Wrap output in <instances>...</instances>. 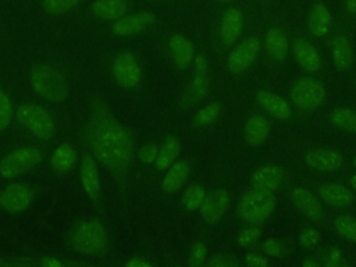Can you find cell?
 <instances>
[{
    "label": "cell",
    "mask_w": 356,
    "mask_h": 267,
    "mask_svg": "<svg viewBox=\"0 0 356 267\" xmlns=\"http://www.w3.org/2000/svg\"><path fill=\"white\" fill-rule=\"evenodd\" d=\"M317 196L323 203L335 209H345L355 200V192L350 186L335 181H325L320 184L317 188Z\"/></svg>",
    "instance_id": "cell-13"
},
{
    "label": "cell",
    "mask_w": 356,
    "mask_h": 267,
    "mask_svg": "<svg viewBox=\"0 0 356 267\" xmlns=\"http://www.w3.org/2000/svg\"><path fill=\"white\" fill-rule=\"evenodd\" d=\"M29 82L35 93L50 103H63L70 95V85L65 75L50 64L36 65L31 71Z\"/></svg>",
    "instance_id": "cell-2"
},
{
    "label": "cell",
    "mask_w": 356,
    "mask_h": 267,
    "mask_svg": "<svg viewBox=\"0 0 356 267\" xmlns=\"http://www.w3.org/2000/svg\"><path fill=\"white\" fill-rule=\"evenodd\" d=\"M222 113V106L220 102H210L204 106H202L195 117H193V124L196 127H207L211 125L216 120H218V117Z\"/></svg>",
    "instance_id": "cell-33"
},
{
    "label": "cell",
    "mask_w": 356,
    "mask_h": 267,
    "mask_svg": "<svg viewBox=\"0 0 356 267\" xmlns=\"http://www.w3.org/2000/svg\"><path fill=\"white\" fill-rule=\"evenodd\" d=\"M17 121L39 140H49L56 131L53 115L42 106L33 103L21 104L15 111Z\"/></svg>",
    "instance_id": "cell-5"
},
{
    "label": "cell",
    "mask_w": 356,
    "mask_h": 267,
    "mask_svg": "<svg viewBox=\"0 0 356 267\" xmlns=\"http://www.w3.org/2000/svg\"><path fill=\"white\" fill-rule=\"evenodd\" d=\"M243 13L236 7L227 8L220 19V38L225 46L234 44L243 32Z\"/></svg>",
    "instance_id": "cell-18"
},
{
    "label": "cell",
    "mask_w": 356,
    "mask_h": 267,
    "mask_svg": "<svg viewBox=\"0 0 356 267\" xmlns=\"http://www.w3.org/2000/svg\"><path fill=\"white\" fill-rule=\"evenodd\" d=\"M261 232L260 224H248L238 232L236 242L241 248H252L260 241Z\"/></svg>",
    "instance_id": "cell-35"
},
{
    "label": "cell",
    "mask_w": 356,
    "mask_h": 267,
    "mask_svg": "<svg viewBox=\"0 0 356 267\" xmlns=\"http://www.w3.org/2000/svg\"><path fill=\"white\" fill-rule=\"evenodd\" d=\"M76 163V152L72 145L60 143L50 154V165L56 172H68Z\"/></svg>",
    "instance_id": "cell-28"
},
{
    "label": "cell",
    "mask_w": 356,
    "mask_h": 267,
    "mask_svg": "<svg viewBox=\"0 0 356 267\" xmlns=\"http://www.w3.org/2000/svg\"><path fill=\"white\" fill-rule=\"evenodd\" d=\"M206 195H207V191L202 184H192L184 189L181 195V204L188 211L199 210Z\"/></svg>",
    "instance_id": "cell-32"
},
{
    "label": "cell",
    "mask_w": 356,
    "mask_h": 267,
    "mask_svg": "<svg viewBox=\"0 0 356 267\" xmlns=\"http://www.w3.org/2000/svg\"><path fill=\"white\" fill-rule=\"evenodd\" d=\"M229 203H231L229 193L222 188H217V189H213L211 192H207L197 211L207 224H216L225 216V213L228 211Z\"/></svg>",
    "instance_id": "cell-11"
},
{
    "label": "cell",
    "mask_w": 356,
    "mask_h": 267,
    "mask_svg": "<svg viewBox=\"0 0 356 267\" xmlns=\"http://www.w3.org/2000/svg\"><path fill=\"white\" fill-rule=\"evenodd\" d=\"M291 200L293 206L309 220L320 221L323 218V204L320 197L306 186L298 185L291 189Z\"/></svg>",
    "instance_id": "cell-15"
},
{
    "label": "cell",
    "mask_w": 356,
    "mask_h": 267,
    "mask_svg": "<svg viewBox=\"0 0 356 267\" xmlns=\"http://www.w3.org/2000/svg\"><path fill=\"white\" fill-rule=\"evenodd\" d=\"M264 47L268 56L275 61H284L291 50L285 32L278 26H271L264 36Z\"/></svg>",
    "instance_id": "cell-24"
},
{
    "label": "cell",
    "mask_w": 356,
    "mask_h": 267,
    "mask_svg": "<svg viewBox=\"0 0 356 267\" xmlns=\"http://www.w3.org/2000/svg\"><path fill=\"white\" fill-rule=\"evenodd\" d=\"M191 174V165L186 160L178 159L168 168L164 170V175L161 178V189L165 193H175L182 189L186 179Z\"/></svg>",
    "instance_id": "cell-22"
},
{
    "label": "cell",
    "mask_w": 356,
    "mask_h": 267,
    "mask_svg": "<svg viewBox=\"0 0 356 267\" xmlns=\"http://www.w3.org/2000/svg\"><path fill=\"white\" fill-rule=\"evenodd\" d=\"M302 266H303V267H317L318 263H317V260H314V259L306 257V259L302 261Z\"/></svg>",
    "instance_id": "cell-48"
},
{
    "label": "cell",
    "mask_w": 356,
    "mask_h": 267,
    "mask_svg": "<svg viewBox=\"0 0 356 267\" xmlns=\"http://www.w3.org/2000/svg\"><path fill=\"white\" fill-rule=\"evenodd\" d=\"M42 160L43 152L39 147L26 146L15 149L0 160V177L6 179L19 177L38 167Z\"/></svg>",
    "instance_id": "cell-7"
},
{
    "label": "cell",
    "mask_w": 356,
    "mask_h": 267,
    "mask_svg": "<svg viewBox=\"0 0 356 267\" xmlns=\"http://www.w3.org/2000/svg\"><path fill=\"white\" fill-rule=\"evenodd\" d=\"M149 1H156V0H149Z\"/></svg>",
    "instance_id": "cell-54"
},
{
    "label": "cell",
    "mask_w": 356,
    "mask_h": 267,
    "mask_svg": "<svg viewBox=\"0 0 356 267\" xmlns=\"http://www.w3.org/2000/svg\"><path fill=\"white\" fill-rule=\"evenodd\" d=\"M82 0H42V7L46 13L60 15L75 8Z\"/></svg>",
    "instance_id": "cell-36"
},
{
    "label": "cell",
    "mask_w": 356,
    "mask_h": 267,
    "mask_svg": "<svg viewBox=\"0 0 356 267\" xmlns=\"http://www.w3.org/2000/svg\"><path fill=\"white\" fill-rule=\"evenodd\" d=\"M111 70L115 82L125 89H132L140 82L142 68L136 56L131 51L118 53L113 61Z\"/></svg>",
    "instance_id": "cell-8"
},
{
    "label": "cell",
    "mask_w": 356,
    "mask_h": 267,
    "mask_svg": "<svg viewBox=\"0 0 356 267\" xmlns=\"http://www.w3.org/2000/svg\"><path fill=\"white\" fill-rule=\"evenodd\" d=\"M292 54L296 60V63L309 74H314L318 72L323 67V57L320 54V51L317 50V47L303 39V38H298L293 40L292 43Z\"/></svg>",
    "instance_id": "cell-16"
},
{
    "label": "cell",
    "mask_w": 356,
    "mask_h": 267,
    "mask_svg": "<svg viewBox=\"0 0 356 267\" xmlns=\"http://www.w3.org/2000/svg\"><path fill=\"white\" fill-rule=\"evenodd\" d=\"M275 204L277 199L274 192L252 188L239 199L236 214L248 224H261L273 214Z\"/></svg>",
    "instance_id": "cell-4"
},
{
    "label": "cell",
    "mask_w": 356,
    "mask_h": 267,
    "mask_svg": "<svg viewBox=\"0 0 356 267\" xmlns=\"http://www.w3.org/2000/svg\"><path fill=\"white\" fill-rule=\"evenodd\" d=\"M70 246L81 254L102 256L108 248L106 228L96 218L81 221L70 234Z\"/></svg>",
    "instance_id": "cell-3"
},
{
    "label": "cell",
    "mask_w": 356,
    "mask_h": 267,
    "mask_svg": "<svg viewBox=\"0 0 356 267\" xmlns=\"http://www.w3.org/2000/svg\"><path fill=\"white\" fill-rule=\"evenodd\" d=\"M159 153V145L157 143H146L138 150V159L143 164H154Z\"/></svg>",
    "instance_id": "cell-42"
},
{
    "label": "cell",
    "mask_w": 356,
    "mask_h": 267,
    "mask_svg": "<svg viewBox=\"0 0 356 267\" xmlns=\"http://www.w3.org/2000/svg\"><path fill=\"white\" fill-rule=\"evenodd\" d=\"M345 8L349 14H356V0H345Z\"/></svg>",
    "instance_id": "cell-47"
},
{
    "label": "cell",
    "mask_w": 356,
    "mask_h": 267,
    "mask_svg": "<svg viewBox=\"0 0 356 267\" xmlns=\"http://www.w3.org/2000/svg\"><path fill=\"white\" fill-rule=\"evenodd\" d=\"M331 58L339 71H346L353 64V47L348 36L337 35L331 40Z\"/></svg>",
    "instance_id": "cell-26"
},
{
    "label": "cell",
    "mask_w": 356,
    "mask_h": 267,
    "mask_svg": "<svg viewBox=\"0 0 356 267\" xmlns=\"http://www.w3.org/2000/svg\"><path fill=\"white\" fill-rule=\"evenodd\" d=\"M335 232L349 242H356V217L350 214H338L334 218Z\"/></svg>",
    "instance_id": "cell-34"
},
{
    "label": "cell",
    "mask_w": 356,
    "mask_h": 267,
    "mask_svg": "<svg viewBox=\"0 0 356 267\" xmlns=\"http://www.w3.org/2000/svg\"><path fill=\"white\" fill-rule=\"evenodd\" d=\"M349 186H350V189L353 191V192H356V172L355 174H352L350 177H349Z\"/></svg>",
    "instance_id": "cell-50"
},
{
    "label": "cell",
    "mask_w": 356,
    "mask_h": 267,
    "mask_svg": "<svg viewBox=\"0 0 356 267\" xmlns=\"http://www.w3.org/2000/svg\"><path fill=\"white\" fill-rule=\"evenodd\" d=\"M271 131L270 120L263 114H252L248 117L245 127H243V135L245 140L250 146H260L266 142Z\"/></svg>",
    "instance_id": "cell-23"
},
{
    "label": "cell",
    "mask_w": 356,
    "mask_h": 267,
    "mask_svg": "<svg viewBox=\"0 0 356 267\" xmlns=\"http://www.w3.org/2000/svg\"><path fill=\"white\" fill-rule=\"evenodd\" d=\"M217 1H221V3H228V1H232V0H217Z\"/></svg>",
    "instance_id": "cell-52"
},
{
    "label": "cell",
    "mask_w": 356,
    "mask_h": 267,
    "mask_svg": "<svg viewBox=\"0 0 356 267\" xmlns=\"http://www.w3.org/2000/svg\"><path fill=\"white\" fill-rule=\"evenodd\" d=\"M95 17L104 21H117L128 11L127 0H95L90 7Z\"/></svg>",
    "instance_id": "cell-27"
},
{
    "label": "cell",
    "mask_w": 356,
    "mask_h": 267,
    "mask_svg": "<svg viewBox=\"0 0 356 267\" xmlns=\"http://www.w3.org/2000/svg\"><path fill=\"white\" fill-rule=\"evenodd\" d=\"M331 24H332V15L330 8L323 3L313 4L307 18L309 32L314 38H324L330 32Z\"/></svg>",
    "instance_id": "cell-25"
},
{
    "label": "cell",
    "mask_w": 356,
    "mask_h": 267,
    "mask_svg": "<svg viewBox=\"0 0 356 267\" xmlns=\"http://www.w3.org/2000/svg\"><path fill=\"white\" fill-rule=\"evenodd\" d=\"M243 261L249 267H267L270 266V259L264 253L248 252L243 257Z\"/></svg>",
    "instance_id": "cell-44"
},
{
    "label": "cell",
    "mask_w": 356,
    "mask_h": 267,
    "mask_svg": "<svg viewBox=\"0 0 356 267\" xmlns=\"http://www.w3.org/2000/svg\"><path fill=\"white\" fill-rule=\"evenodd\" d=\"M168 50L171 58L178 70H186L192 65L195 57V47L189 38L181 33H175L168 39Z\"/></svg>",
    "instance_id": "cell-21"
},
{
    "label": "cell",
    "mask_w": 356,
    "mask_h": 267,
    "mask_svg": "<svg viewBox=\"0 0 356 267\" xmlns=\"http://www.w3.org/2000/svg\"><path fill=\"white\" fill-rule=\"evenodd\" d=\"M256 102L267 114L278 120H286L292 115L291 102L275 92L261 89L256 93Z\"/></svg>",
    "instance_id": "cell-20"
},
{
    "label": "cell",
    "mask_w": 356,
    "mask_h": 267,
    "mask_svg": "<svg viewBox=\"0 0 356 267\" xmlns=\"http://www.w3.org/2000/svg\"><path fill=\"white\" fill-rule=\"evenodd\" d=\"M192 65L195 68V72L207 74V71H209V60L203 54H195Z\"/></svg>",
    "instance_id": "cell-45"
},
{
    "label": "cell",
    "mask_w": 356,
    "mask_h": 267,
    "mask_svg": "<svg viewBox=\"0 0 356 267\" xmlns=\"http://www.w3.org/2000/svg\"><path fill=\"white\" fill-rule=\"evenodd\" d=\"M327 90L321 81L313 76L298 78L289 89V100L300 110H316L325 102Z\"/></svg>",
    "instance_id": "cell-6"
},
{
    "label": "cell",
    "mask_w": 356,
    "mask_h": 267,
    "mask_svg": "<svg viewBox=\"0 0 356 267\" xmlns=\"http://www.w3.org/2000/svg\"><path fill=\"white\" fill-rule=\"evenodd\" d=\"M260 47L261 43L256 36L246 38L242 42L236 43L231 49L225 61L228 71L232 74H241L246 71L257 58Z\"/></svg>",
    "instance_id": "cell-9"
},
{
    "label": "cell",
    "mask_w": 356,
    "mask_h": 267,
    "mask_svg": "<svg viewBox=\"0 0 356 267\" xmlns=\"http://www.w3.org/2000/svg\"><path fill=\"white\" fill-rule=\"evenodd\" d=\"M299 243L305 249H313L320 243V232L314 227H306L299 234Z\"/></svg>",
    "instance_id": "cell-40"
},
{
    "label": "cell",
    "mask_w": 356,
    "mask_h": 267,
    "mask_svg": "<svg viewBox=\"0 0 356 267\" xmlns=\"http://www.w3.org/2000/svg\"><path fill=\"white\" fill-rule=\"evenodd\" d=\"M154 19H156L154 14L150 11H138L132 14H125L113 22L111 31L115 36H121V38L134 36L143 32L149 26H152L154 24Z\"/></svg>",
    "instance_id": "cell-12"
},
{
    "label": "cell",
    "mask_w": 356,
    "mask_h": 267,
    "mask_svg": "<svg viewBox=\"0 0 356 267\" xmlns=\"http://www.w3.org/2000/svg\"><path fill=\"white\" fill-rule=\"evenodd\" d=\"M352 164H353V167H355V170H356V156L353 157V160H352Z\"/></svg>",
    "instance_id": "cell-51"
},
{
    "label": "cell",
    "mask_w": 356,
    "mask_h": 267,
    "mask_svg": "<svg viewBox=\"0 0 356 267\" xmlns=\"http://www.w3.org/2000/svg\"><path fill=\"white\" fill-rule=\"evenodd\" d=\"M206 261H207V246L204 242L196 241L189 250L188 264L191 267H200L206 264Z\"/></svg>",
    "instance_id": "cell-39"
},
{
    "label": "cell",
    "mask_w": 356,
    "mask_h": 267,
    "mask_svg": "<svg viewBox=\"0 0 356 267\" xmlns=\"http://www.w3.org/2000/svg\"><path fill=\"white\" fill-rule=\"evenodd\" d=\"M343 263V252L338 246H331L323 256V264L325 267H338Z\"/></svg>",
    "instance_id": "cell-41"
},
{
    "label": "cell",
    "mask_w": 356,
    "mask_h": 267,
    "mask_svg": "<svg viewBox=\"0 0 356 267\" xmlns=\"http://www.w3.org/2000/svg\"><path fill=\"white\" fill-rule=\"evenodd\" d=\"M306 165L317 172H334L338 171L343 164L342 154L335 149L317 147L312 149L305 154Z\"/></svg>",
    "instance_id": "cell-14"
},
{
    "label": "cell",
    "mask_w": 356,
    "mask_h": 267,
    "mask_svg": "<svg viewBox=\"0 0 356 267\" xmlns=\"http://www.w3.org/2000/svg\"><path fill=\"white\" fill-rule=\"evenodd\" d=\"M285 181L284 170L277 164H264L253 171L250 177L252 188L277 192Z\"/></svg>",
    "instance_id": "cell-19"
},
{
    "label": "cell",
    "mask_w": 356,
    "mask_h": 267,
    "mask_svg": "<svg viewBox=\"0 0 356 267\" xmlns=\"http://www.w3.org/2000/svg\"><path fill=\"white\" fill-rule=\"evenodd\" d=\"M13 115H14V107H13L11 99L3 89H0V132L10 125Z\"/></svg>",
    "instance_id": "cell-37"
},
{
    "label": "cell",
    "mask_w": 356,
    "mask_h": 267,
    "mask_svg": "<svg viewBox=\"0 0 356 267\" xmlns=\"http://www.w3.org/2000/svg\"><path fill=\"white\" fill-rule=\"evenodd\" d=\"M32 202L33 191L24 182H11L0 191V207L7 213H22Z\"/></svg>",
    "instance_id": "cell-10"
},
{
    "label": "cell",
    "mask_w": 356,
    "mask_h": 267,
    "mask_svg": "<svg viewBox=\"0 0 356 267\" xmlns=\"http://www.w3.org/2000/svg\"><path fill=\"white\" fill-rule=\"evenodd\" d=\"M261 253L268 259H282L286 253L285 245L277 238H268L261 242Z\"/></svg>",
    "instance_id": "cell-38"
},
{
    "label": "cell",
    "mask_w": 356,
    "mask_h": 267,
    "mask_svg": "<svg viewBox=\"0 0 356 267\" xmlns=\"http://www.w3.org/2000/svg\"><path fill=\"white\" fill-rule=\"evenodd\" d=\"M209 88H210V83H209L207 74L195 72L186 90L184 92V95L181 97V104L184 107H189V106L195 104L196 102H199L209 93Z\"/></svg>",
    "instance_id": "cell-29"
},
{
    "label": "cell",
    "mask_w": 356,
    "mask_h": 267,
    "mask_svg": "<svg viewBox=\"0 0 356 267\" xmlns=\"http://www.w3.org/2000/svg\"><path fill=\"white\" fill-rule=\"evenodd\" d=\"M127 267H152V261L140 257V256H134L131 257L127 263H125Z\"/></svg>",
    "instance_id": "cell-46"
},
{
    "label": "cell",
    "mask_w": 356,
    "mask_h": 267,
    "mask_svg": "<svg viewBox=\"0 0 356 267\" xmlns=\"http://www.w3.org/2000/svg\"><path fill=\"white\" fill-rule=\"evenodd\" d=\"M355 92H356V85H355Z\"/></svg>",
    "instance_id": "cell-53"
},
{
    "label": "cell",
    "mask_w": 356,
    "mask_h": 267,
    "mask_svg": "<svg viewBox=\"0 0 356 267\" xmlns=\"http://www.w3.org/2000/svg\"><path fill=\"white\" fill-rule=\"evenodd\" d=\"M43 264H46V266H61V261H58L56 259H51V257H47L46 260H43Z\"/></svg>",
    "instance_id": "cell-49"
},
{
    "label": "cell",
    "mask_w": 356,
    "mask_h": 267,
    "mask_svg": "<svg viewBox=\"0 0 356 267\" xmlns=\"http://www.w3.org/2000/svg\"><path fill=\"white\" fill-rule=\"evenodd\" d=\"M206 264H207V267H235V266H238V261L229 254L217 253V254L211 256L206 261Z\"/></svg>",
    "instance_id": "cell-43"
},
{
    "label": "cell",
    "mask_w": 356,
    "mask_h": 267,
    "mask_svg": "<svg viewBox=\"0 0 356 267\" xmlns=\"http://www.w3.org/2000/svg\"><path fill=\"white\" fill-rule=\"evenodd\" d=\"M79 177H81V184L86 196L90 200L96 202L100 196L102 181H100V174L97 168V161L93 156L85 154L82 157L81 165H79Z\"/></svg>",
    "instance_id": "cell-17"
},
{
    "label": "cell",
    "mask_w": 356,
    "mask_h": 267,
    "mask_svg": "<svg viewBox=\"0 0 356 267\" xmlns=\"http://www.w3.org/2000/svg\"><path fill=\"white\" fill-rule=\"evenodd\" d=\"M181 154V142L175 136H168L163 140V143L159 146L157 159L154 161V165L159 171H164L168 168L174 161L178 160Z\"/></svg>",
    "instance_id": "cell-30"
},
{
    "label": "cell",
    "mask_w": 356,
    "mask_h": 267,
    "mask_svg": "<svg viewBox=\"0 0 356 267\" xmlns=\"http://www.w3.org/2000/svg\"><path fill=\"white\" fill-rule=\"evenodd\" d=\"M88 138L96 161L114 174H124L134 157L131 132L120 124L107 106L96 102L88 125Z\"/></svg>",
    "instance_id": "cell-1"
},
{
    "label": "cell",
    "mask_w": 356,
    "mask_h": 267,
    "mask_svg": "<svg viewBox=\"0 0 356 267\" xmlns=\"http://www.w3.org/2000/svg\"><path fill=\"white\" fill-rule=\"evenodd\" d=\"M330 121L338 129L356 134V110L350 107H335L330 114Z\"/></svg>",
    "instance_id": "cell-31"
}]
</instances>
